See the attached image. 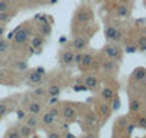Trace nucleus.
I'll return each mask as SVG.
<instances>
[{"label":"nucleus","mask_w":146,"mask_h":138,"mask_svg":"<svg viewBox=\"0 0 146 138\" xmlns=\"http://www.w3.org/2000/svg\"><path fill=\"white\" fill-rule=\"evenodd\" d=\"M73 89H75L76 92H85V90H88V87L86 86H75Z\"/></svg>","instance_id":"38"},{"label":"nucleus","mask_w":146,"mask_h":138,"mask_svg":"<svg viewBox=\"0 0 146 138\" xmlns=\"http://www.w3.org/2000/svg\"><path fill=\"white\" fill-rule=\"evenodd\" d=\"M35 71H38L40 74H42V76H44V74H45V70H44L42 67H36V68H35Z\"/></svg>","instance_id":"42"},{"label":"nucleus","mask_w":146,"mask_h":138,"mask_svg":"<svg viewBox=\"0 0 146 138\" xmlns=\"http://www.w3.org/2000/svg\"><path fill=\"white\" fill-rule=\"evenodd\" d=\"M83 84L86 86L88 89H95V87L98 86V79H96L95 76H88L83 80Z\"/></svg>","instance_id":"14"},{"label":"nucleus","mask_w":146,"mask_h":138,"mask_svg":"<svg viewBox=\"0 0 146 138\" xmlns=\"http://www.w3.org/2000/svg\"><path fill=\"white\" fill-rule=\"evenodd\" d=\"M121 108V100H120V97L117 96V97H113V106H111V109L113 110H118Z\"/></svg>","instance_id":"29"},{"label":"nucleus","mask_w":146,"mask_h":138,"mask_svg":"<svg viewBox=\"0 0 146 138\" xmlns=\"http://www.w3.org/2000/svg\"><path fill=\"white\" fill-rule=\"evenodd\" d=\"M102 97L104 99H113L115 95H114V92H113V89H110V87H105V89L102 90Z\"/></svg>","instance_id":"26"},{"label":"nucleus","mask_w":146,"mask_h":138,"mask_svg":"<svg viewBox=\"0 0 146 138\" xmlns=\"http://www.w3.org/2000/svg\"><path fill=\"white\" fill-rule=\"evenodd\" d=\"M126 53H129V54H133V53H136V47H126Z\"/></svg>","instance_id":"39"},{"label":"nucleus","mask_w":146,"mask_h":138,"mask_svg":"<svg viewBox=\"0 0 146 138\" xmlns=\"http://www.w3.org/2000/svg\"><path fill=\"white\" fill-rule=\"evenodd\" d=\"M104 53L107 57H110L111 60H121L123 57V51H121V48L115 44H108L104 47Z\"/></svg>","instance_id":"1"},{"label":"nucleus","mask_w":146,"mask_h":138,"mask_svg":"<svg viewBox=\"0 0 146 138\" xmlns=\"http://www.w3.org/2000/svg\"><path fill=\"white\" fill-rule=\"evenodd\" d=\"M40 31L42 34V36H48L51 34V26H50V23H48L47 20L41 23V26H40Z\"/></svg>","instance_id":"21"},{"label":"nucleus","mask_w":146,"mask_h":138,"mask_svg":"<svg viewBox=\"0 0 146 138\" xmlns=\"http://www.w3.org/2000/svg\"><path fill=\"white\" fill-rule=\"evenodd\" d=\"M137 49L142 53H146V35L140 36L139 38V45H137Z\"/></svg>","instance_id":"25"},{"label":"nucleus","mask_w":146,"mask_h":138,"mask_svg":"<svg viewBox=\"0 0 146 138\" xmlns=\"http://www.w3.org/2000/svg\"><path fill=\"white\" fill-rule=\"evenodd\" d=\"M66 41H67V38H66V36H62V38L58 39V42H60V44H64Z\"/></svg>","instance_id":"44"},{"label":"nucleus","mask_w":146,"mask_h":138,"mask_svg":"<svg viewBox=\"0 0 146 138\" xmlns=\"http://www.w3.org/2000/svg\"><path fill=\"white\" fill-rule=\"evenodd\" d=\"M5 32H6V26L0 23V36H3V35H5Z\"/></svg>","instance_id":"40"},{"label":"nucleus","mask_w":146,"mask_h":138,"mask_svg":"<svg viewBox=\"0 0 146 138\" xmlns=\"http://www.w3.org/2000/svg\"><path fill=\"white\" fill-rule=\"evenodd\" d=\"M57 2H58V0H50V3H51V5H56Z\"/></svg>","instance_id":"46"},{"label":"nucleus","mask_w":146,"mask_h":138,"mask_svg":"<svg viewBox=\"0 0 146 138\" xmlns=\"http://www.w3.org/2000/svg\"><path fill=\"white\" fill-rule=\"evenodd\" d=\"M104 35H105V39L110 41V42H117V41L121 39V31L117 29L115 26H108L105 29Z\"/></svg>","instance_id":"3"},{"label":"nucleus","mask_w":146,"mask_h":138,"mask_svg":"<svg viewBox=\"0 0 146 138\" xmlns=\"http://www.w3.org/2000/svg\"><path fill=\"white\" fill-rule=\"evenodd\" d=\"M129 108H130V112H131V114H136V112H139V110L142 109V102H140V99H131Z\"/></svg>","instance_id":"13"},{"label":"nucleus","mask_w":146,"mask_h":138,"mask_svg":"<svg viewBox=\"0 0 146 138\" xmlns=\"http://www.w3.org/2000/svg\"><path fill=\"white\" fill-rule=\"evenodd\" d=\"M16 116H18V119H19V121H22V119H25V118H27L25 112H23L22 109H18V110H16Z\"/></svg>","instance_id":"34"},{"label":"nucleus","mask_w":146,"mask_h":138,"mask_svg":"<svg viewBox=\"0 0 146 138\" xmlns=\"http://www.w3.org/2000/svg\"><path fill=\"white\" fill-rule=\"evenodd\" d=\"M88 47V39L83 38V36H78V38H75V42H73V48L76 49V51H82V49H85Z\"/></svg>","instance_id":"8"},{"label":"nucleus","mask_w":146,"mask_h":138,"mask_svg":"<svg viewBox=\"0 0 146 138\" xmlns=\"http://www.w3.org/2000/svg\"><path fill=\"white\" fill-rule=\"evenodd\" d=\"M101 114H102L105 118L110 116V114H111V106L107 105V103H102V105H101Z\"/></svg>","instance_id":"27"},{"label":"nucleus","mask_w":146,"mask_h":138,"mask_svg":"<svg viewBox=\"0 0 146 138\" xmlns=\"http://www.w3.org/2000/svg\"><path fill=\"white\" fill-rule=\"evenodd\" d=\"M3 77H5V74H3L2 70H0V80H3Z\"/></svg>","instance_id":"45"},{"label":"nucleus","mask_w":146,"mask_h":138,"mask_svg":"<svg viewBox=\"0 0 146 138\" xmlns=\"http://www.w3.org/2000/svg\"><path fill=\"white\" fill-rule=\"evenodd\" d=\"M60 93H62V89H60L58 84H50L48 86V89H47V95L48 96H60Z\"/></svg>","instance_id":"15"},{"label":"nucleus","mask_w":146,"mask_h":138,"mask_svg":"<svg viewBox=\"0 0 146 138\" xmlns=\"http://www.w3.org/2000/svg\"><path fill=\"white\" fill-rule=\"evenodd\" d=\"M92 64H94V55L89 54V53L82 54V58H80V62H79L80 70H86V68H89Z\"/></svg>","instance_id":"4"},{"label":"nucleus","mask_w":146,"mask_h":138,"mask_svg":"<svg viewBox=\"0 0 146 138\" xmlns=\"http://www.w3.org/2000/svg\"><path fill=\"white\" fill-rule=\"evenodd\" d=\"M10 48V45H9V41H6L3 36H0V54H5V53H7V49Z\"/></svg>","instance_id":"23"},{"label":"nucleus","mask_w":146,"mask_h":138,"mask_svg":"<svg viewBox=\"0 0 146 138\" xmlns=\"http://www.w3.org/2000/svg\"><path fill=\"white\" fill-rule=\"evenodd\" d=\"M73 57H75V53L73 51H63L62 57H60V61H62L64 66H70L73 62Z\"/></svg>","instance_id":"10"},{"label":"nucleus","mask_w":146,"mask_h":138,"mask_svg":"<svg viewBox=\"0 0 146 138\" xmlns=\"http://www.w3.org/2000/svg\"><path fill=\"white\" fill-rule=\"evenodd\" d=\"M16 66H18V68H19V70H27V68H28V64H27L25 61H19Z\"/></svg>","instance_id":"36"},{"label":"nucleus","mask_w":146,"mask_h":138,"mask_svg":"<svg viewBox=\"0 0 146 138\" xmlns=\"http://www.w3.org/2000/svg\"><path fill=\"white\" fill-rule=\"evenodd\" d=\"M48 112H50V114L54 116V118H57L58 116V106H53L50 110H48Z\"/></svg>","instance_id":"35"},{"label":"nucleus","mask_w":146,"mask_h":138,"mask_svg":"<svg viewBox=\"0 0 146 138\" xmlns=\"http://www.w3.org/2000/svg\"><path fill=\"white\" fill-rule=\"evenodd\" d=\"M41 122H42L44 125H47V127H50V125H53V124L56 122V118L50 114V112H47V114H44V115L41 116Z\"/></svg>","instance_id":"17"},{"label":"nucleus","mask_w":146,"mask_h":138,"mask_svg":"<svg viewBox=\"0 0 146 138\" xmlns=\"http://www.w3.org/2000/svg\"><path fill=\"white\" fill-rule=\"evenodd\" d=\"M102 68H104L107 73H114V70H115L114 61H104V62H102Z\"/></svg>","instance_id":"22"},{"label":"nucleus","mask_w":146,"mask_h":138,"mask_svg":"<svg viewBox=\"0 0 146 138\" xmlns=\"http://www.w3.org/2000/svg\"><path fill=\"white\" fill-rule=\"evenodd\" d=\"M10 9V2L9 0H0V12H6Z\"/></svg>","instance_id":"28"},{"label":"nucleus","mask_w":146,"mask_h":138,"mask_svg":"<svg viewBox=\"0 0 146 138\" xmlns=\"http://www.w3.org/2000/svg\"><path fill=\"white\" fill-rule=\"evenodd\" d=\"M31 45H32V48H35V49H41L42 45H44V38H42V35L32 36V38H31Z\"/></svg>","instance_id":"11"},{"label":"nucleus","mask_w":146,"mask_h":138,"mask_svg":"<svg viewBox=\"0 0 146 138\" xmlns=\"http://www.w3.org/2000/svg\"><path fill=\"white\" fill-rule=\"evenodd\" d=\"M76 18H78V20L79 22H88V20H91V18H92V15H91V10L89 9H82V10H79L78 12V15H76Z\"/></svg>","instance_id":"9"},{"label":"nucleus","mask_w":146,"mask_h":138,"mask_svg":"<svg viewBox=\"0 0 146 138\" xmlns=\"http://www.w3.org/2000/svg\"><path fill=\"white\" fill-rule=\"evenodd\" d=\"M47 95V90L42 89V87H36V89L34 90V96H38V97H42Z\"/></svg>","instance_id":"30"},{"label":"nucleus","mask_w":146,"mask_h":138,"mask_svg":"<svg viewBox=\"0 0 146 138\" xmlns=\"http://www.w3.org/2000/svg\"><path fill=\"white\" fill-rule=\"evenodd\" d=\"M64 137H67V138H73V134H66Z\"/></svg>","instance_id":"47"},{"label":"nucleus","mask_w":146,"mask_h":138,"mask_svg":"<svg viewBox=\"0 0 146 138\" xmlns=\"http://www.w3.org/2000/svg\"><path fill=\"white\" fill-rule=\"evenodd\" d=\"M19 129V134H21V137H32V134H34V128H31L29 125H22V127H19L18 128Z\"/></svg>","instance_id":"16"},{"label":"nucleus","mask_w":146,"mask_h":138,"mask_svg":"<svg viewBox=\"0 0 146 138\" xmlns=\"http://www.w3.org/2000/svg\"><path fill=\"white\" fill-rule=\"evenodd\" d=\"M133 129H135V125H133V124L127 125V131H129V134H131V132H133Z\"/></svg>","instance_id":"43"},{"label":"nucleus","mask_w":146,"mask_h":138,"mask_svg":"<svg viewBox=\"0 0 146 138\" xmlns=\"http://www.w3.org/2000/svg\"><path fill=\"white\" fill-rule=\"evenodd\" d=\"M27 119V125H29L31 128H36L40 125V119L36 118V115H32L31 114V116H28V118H25Z\"/></svg>","instance_id":"20"},{"label":"nucleus","mask_w":146,"mask_h":138,"mask_svg":"<svg viewBox=\"0 0 146 138\" xmlns=\"http://www.w3.org/2000/svg\"><path fill=\"white\" fill-rule=\"evenodd\" d=\"M13 42L16 44V45H22V44H25L28 39H29V29H22V25H21V28L15 32V35H13Z\"/></svg>","instance_id":"2"},{"label":"nucleus","mask_w":146,"mask_h":138,"mask_svg":"<svg viewBox=\"0 0 146 138\" xmlns=\"http://www.w3.org/2000/svg\"><path fill=\"white\" fill-rule=\"evenodd\" d=\"M47 137H48V138H58V134H56V132H48Z\"/></svg>","instance_id":"41"},{"label":"nucleus","mask_w":146,"mask_h":138,"mask_svg":"<svg viewBox=\"0 0 146 138\" xmlns=\"http://www.w3.org/2000/svg\"><path fill=\"white\" fill-rule=\"evenodd\" d=\"M5 137L6 138H19L21 134H19V129L18 128H9L7 132L5 134Z\"/></svg>","instance_id":"24"},{"label":"nucleus","mask_w":146,"mask_h":138,"mask_svg":"<svg viewBox=\"0 0 146 138\" xmlns=\"http://www.w3.org/2000/svg\"><path fill=\"white\" fill-rule=\"evenodd\" d=\"M41 110H42V106H41V103H38V102H31V103L28 105V112H29V114H32V115L41 114Z\"/></svg>","instance_id":"12"},{"label":"nucleus","mask_w":146,"mask_h":138,"mask_svg":"<svg viewBox=\"0 0 146 138\" xmlns=\"http://www.w3.org/2000/svg\"><path fill=\"white\" fill-rule=\"evenodd\" d=\"M7 112H9V108H7V105L6 103H0V118H3L6 114H7Z\"/></svg>","instance_id":"31"},{"label":"nucleus","mask_w":146,"mask_h":138,"mask_svg":"<svg viewBox=\"0 0 146 138\" xmlns=\"http://www.w3.org/2000/svg\"><path fill=\"white\" fill-rule=\"evenodd\" d=\"M15 15L13 13H10V12L9 10H6V12H0V23H2V25H6L12 18H13Z\"/></svg>","instance_id":"18"},{"label":"nucleus","mask_w":146,"mask_h":138,"mask_svg":"<svg viewBox=\"0 0 146 138\" xmlns=\"http://www.w3.org/2000/svg\"><path fill=\"white\" fill-rule=\"evenodd\" d=\"M86 121H88V124H89V125L96 124V118H95V115H94V114H89V115L86 116Z\"/></svg>","instance_id":"33"},{"label":"nucleus","mask_w":146,"mask_h":138,"mask_svg":"<svg viewBox=\"0 0 146 138\" xmlns=\"http://www.w3.org/2000/svg\"><path fill=\"white\" fill-rule=\"evenodd\" d=\"M117 16L118 18H126V16H129V13H130V10H129V7L127 6H124V5H120L118 7H117Z\"/></svg>","instance_id":"19"},{"label":"nucleus","mask_w":146,"mask_h":138,"mask_svg":"<svg viewBox=\"0 0 146 138\" xmlns=\"http://www.w3.org/2000/svg\"><path fill=\"white\" fill-rule=\"evenodd\" d=\"M42 80H44V76H42V74H40L38 71H32L29 74V77H28L29 86H38V84L42 83Z\"/></svg>","instance_id":"6"},{"label":"nucleus","mask_w":146,"mask_h":138,"mask_svg":"<svg viewBox=\"0 0 146 138\" xmlns=\"http://www.w3.org/2000/svg\"><path fill=\"white\" fill-rule=\"evenodd\" d=\"M63 118L66 122H72V121H75L76 119V110L73 109L70 105H66L63 108Z\"/></svg>","instance_id":"5"},{"label":"nucleus","mask_w":146,"mask_h":138,"mask_svg":"<svg viewBox=\"0 0 146 138\" xmlns=\"http://www.w3.org/2000/svg\"><path fill=\"white\" fill-rule=\"evenodd\" d=\"M137 127L146 128V116H139L137 118Z\"/></svg>","instance_id":"32"},{"label":"nucleus","mask_w":146,"mask_h":138,"mask_svg":"<svg viewBox=\"0 0 146 138\" xmlns=\"http://www.w3.org/2000/svg\"><path fill=\"white\" fill-rule=\"evenodd\" d=\"M80 58H82V51H78V54H75V57H73V62H80Z\"/></svg>","instance_id":"37"},{"label":"nucleus","mask_w":146,"mask_h":138,"mask_svg":"<svg viewBox=\"0 0 146 138\" xmlns=\"http://www.w3.org/2000/svg\"><path fill=\"white\" fill-rule=\"evenodd\" d=\"M98 2H102V0H98Z\"/></svg>","instance_id":"48"},{"label":"nucleus","mask_w":146,"mask_h":138,"mask_svg":"<svg viewBox=\"0 0 146 138\" xmlns=\"http://www.w3.org/2000/svg\"><path fill=\"white\" fill-rule=\"evenodd\" d=\"M131 77H133V80H135V81L140 83L142 80L146 79V68H145V67H137V68H135V70H133Z\"/></svg>","instance_id":"7"}]
</instances>
